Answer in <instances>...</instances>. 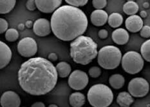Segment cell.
<instances>
[{"mask_svg":"<svg viewBox=\"0 0 150 107\" xmlns=\"http://www.w3.org/2000/svg\"><path fill=\"white\" fill-rule=\"evenodd\" d=\"M19 85L32 96H43L54 89L58 74L50 60L41 57H32L21 64L18 73Z\"/></svg>","mask_w":150,"mask_h":107,"instance_id":"cell-1","label":"cell"},{"mask_svg":"<svg viewBox=\"0 0 150 107\" xmlns=\"http://www.w3.org/2000/svg\"><path fill=\"white\" fill-rule=\"evenodd\" d=\"M50 24L52 31L55 37L62 41H70L86 32L88 21L82 10L65 5L53 12Z\"/></svg>","mask_w":150,"mask_h":107,"instance_id":"cell-2","label":"cell"},{"mask_svg":"<svg viewBox=\"0 0 150 107\" xmlns=\"http://www.w3.org/2000/svg\"><path fill=\"white\" fill-rule=\"evenodd\" d=\"M70 55L75 63L86 65L96 59L98 55L97 44L93 39L86 35H80L70 45Z\"/></svg>","mask_w":150,"mask_h":107,"instance_id":"cell-3","label":"cell"},{"mask_svg":"<svg viewBox=\"0 0 150 107\" xmlns=\"http://www.w3.org/2000/svg\"><path fill=\"white\" fill-rule=\"evenodd\" d=\"M113 93L108 86L96 84L91 86L87 94V99L93 107H108L113 101Z\"/></svg>","mask_w":150,"mask_h":107,"instance_id":"cell-4","label":"cell"},{"mask_svg":"<svg viewBox=\"0 0 150 107\" xmlns=\"http://www.w3.org/2000/svg\"><path fill=\"white\" fill-rule=\"evenodd\" d=\"M122 57L121 51L118 47L113 45H107L99 50L97 62L104 69L113 70L119 66Z\"/></svg>","mask_w":150,"mask_h":107,"instance_id":"cell-5","label":"cell"},{"mask_svg":"<svg viewBox=\"0 0 150 107\" xmlns=\"http://www.w3.org/2000/svg\"><path fill=\"white\" fill-rule=\"evenodd\" d=\"M122 69L131 75L139 73L144 65V58L136 51H128L123 55L121 60Z\"/></svg>","mask_w":150,"mask_h":107,"instance_id":"cell-6","label":"cell"},{"mask_svg":"<svg viewBox=\"0 0 150 107\" xmlns=\"http://www.w3.org/2000/svg\"><path fill=\"white\" fill-rule=\"evenodd\" d=\"M128 90L134 98H143L149 93V84L143 77H135L129 82Z\"/></svg>","mask_w":150,"mask_h":107,"instance_id":"cell-7","label":"cell"},{"mask_svg":"<svg viewBox=\"0 0 150 107\" xmlns=\"http://www.w3.org/2000/svg\"><path fill=\"white\" fill-rule=\"evenodd\" d=\"M89 82L88 74L84 71L76 70L71 72L68 77V85L75 90H82L85 89Z\"/></svg>","mask_w":150,"mask_h":107,"instance_id":"cell-8","label":"cell"},{"mask_svg":"<svg viewBox=\"0 0 150 107\" xmlns=\"http://www.w3.org/2000/svg\"><path fill=\"white\" fill-rule=\"evenodd\" d=\"M18 53L24 57H32L38 52V44L34 38L25 37L19 41L17 46Z\"/></svg>","mask_w":150,"mask_h":107,"instance_id":"cell-9","label":"cell"},{"mask_svg":"<svg viewBox=\"0 0 150 107\" xmlns=\"http://www.w3.org/2000/svg\"><path fill=\"white\" fill-rule=\"evenodd\" d=\"M37 9L45 14L54 12L60 7L63 0H35Z\"/></svg>","mask_w":150,"mask_h":107,"instance_id":"cell-10","label":"cell"},{"mask_svg":"<svg viewBox=\"0 0 150 107\" xmlns=\"http://www.w3.org/2000/svg\"><path fill=\"white\" fill-rule=\"evenodd\" d=\"M32 28L34 34L40 37L47 36L52 32L50 22L45 18L38 19L34 23Z\"/></svg>","mask_w":150,"mask_h":107,"instance_id":"cell-11","label":"cell"},{"mask_svg":"<svg viewBox=\"0 0 150 107\" xmlns=\"http://www.w3.org/2000/svg\"><path fill=\"white\" fill-rule=\"evenodd\" d=\"M20 105V97L17 93L12 90L5 92L1 97V107H19Z\"/></svg>","mask_w":150,"mask_h":107,"instance_id":"cell-12","label":"cell"},{"mask_svg":"<svg viewBox=\"0 0 150 107\" xmlns=\"http://www.w3.org/2000/svg\"><path fill=\"white\" fill-rule=\"evenodd\" d=\"M143 20L142 18L138 15H132L129 16L127 18L125 21V26L127 30L130 32L136 33L141 31L143 27Z\"/></svg>","mask_w":150,"mask_h":107,"instance_id":"cell-13","label":"cell"},{"mask_svg":"<svg viewBox=\"0 0 150 107\" xmlns=\"http://www.w3.org/2000/svg\"><path fill=\"white\" fill-rule=\"evenodd\" d=\"M108 14L103 9H96L90 15V20L92 23L96 27H102L108 20Z\"/></svg>","mask_w":150,"mask_h":107,"instance_id":"cell-14","label":"cell"},{"mask_svg":"<svg viewBox=\"0 0 150 107\" xmlns=\"http://www.w3.org/2000/svg\"><path fill=\"white\" fill-rule=\"evenodd\" d=\"M112 40L115 43L119 45H124L128 43L129 39V34L126 29L119 28L112 32Z\"/></svg>","mask_w":150,"mask_h":107,"instance_id":"cell-15","label":"cell"},{"mask_svg":"<svg viewBox=\"0 0 150 107\" xmlns=\"http://www.w3.org/2000/svg\"><path fill=\"white\" fill-rule=\"evenodd\" d=\"M1 45V61H0V68L3 69V68L6 67L11 62L12 53V50L4 42H0Z\"/></svg>","mask_w":150,"mask_h":107,"instance_id":"cell-16","label":"cell"},{"mask_svg":"<svg viewBox=\"0 0 150 107\" xmlns=\"http://www.w3.org/2000/svg\"><path fill=\"white\" fill-rule=\"evenodd\" d=\"M116 101L120 107H129L134 102V99L129 92L124 91L119 94Z\"/></svg>","mask_w":150,"mask_h":107,"instance_id":"cell-17","label":"cell"},{"mask_svg":"<svg viewBox=\"0 0 150 107\" xmlns=\"http://www.w3.org/2000/svg\"><path fill=\"white\" fill-rule=\"evenodd\" d=\"M85 102V96L79 92H74L69 96V103L72 107H82Z\"/></svg>","mask_w":150,"mask_h":107,"instance_id":"cell-18","label":"cell"},{"mask_svg":"<svg viewBox=\"0 0 150 107\" xmlns=\"http://www.w3.org/2000/svg\"><path fill=\"white\" fill-rule=\"evenodd\" d=\"M109 83L113 89L115 90L120 89L125 84V78L120 74H115L111 76L109 78Z\"/></svg>","mask_w":150,"mask_h":107,"instance_id":"cell-19","label":"cell"},{"mask_svg":"<svg viewBox=\"0 0 150 107\" xmlns=\"http://www.w3.org/2000/svg\"><path fill=\"white\" fill-rule=\"evenodd\" d=\"M56 70L58 76L61 78H65L70 76L71 71V67L69 63L65 61H61L56 64Z\"/></svg>","mask_w":150,"mask_h":107,"instance_id":"cell-20","label":"cell"},{"mask_svg":"<svg viewBox=\"0 0 150 107\" xmlns=\"http://www.w3.org/2000/svg\"><path fill=\"white\" fill-rule=\"evenodd\" d=\"M123 20V16L121 14L118 12H113L109 16L108 23L111 27L116 28L122 25Z\"/></svg>","mask_w":150,"mask_h":107,"instance_id":"cell-21","label":"cell"},{"mask_svg":"<svg viewBox=\"0 0 150 107\" xmlns=\"http://www.w3.org/2000/svg\"><path fill=\"white\" fill-rule=\"evenodd\" d=\"M0 13L1 14H6L11 12L16 4V0H1Z\"/></svg>","mask_w":150,"mask_h":107,"instance_id":"cell-22","label":"cell"},{"mask_svg":"<svg viewBox=\"0 0 150 107\" xmlns=\"http://www.w3.org/2000/svg\"><path fill=\"white\" fill-rule=\"evenodd\" d=\"M139 6L135 1H127L123 5L122 10L128 16L135 15L138 12Z\"/></svg>","mask_w":150,"mask_h":107,"instance_id":"cell-23","label":"cell"},{"mask_svg":"<svg viewBox=\"0 0 150 107\" xmlns=\"http://www.w3.org/2000/svg\"><path fill=\"white\" fill-rule=\"evenodd\" d=\"M141 54L144 60L150 63V39L146 40L142 44Z\"/></svg>","mask_w":150,"mask_h":107,"instance_id":"cell-24","label":"cell"},{"mask_svg":"<svg viewBox=\"0 0 150 107\" xmlns=\"http://www.w3.org/2000/svg\"><path fill=\"white\" fill-rule=\"evenodd\" d=\"M19 32L15 28H8L5 32V39L8 42H14L19 38Z\"/></svg>","mask_w":150,"mask_h":107,"instance_id":"cell-25","label":"cell"},{"mask_svg":"<svg viewBox=\"0 0 150 107\" xmlns=\"http://www.w3.org/2000/svg\"><path fill=\"white\" fill-rule=\"evenodd\" d=\"M101 72H102V71H101L100 68L96 66L90 68L88 70L89 76L91 77H92V78H97V77H99L100 76Z\"/></svg>","mask_w":150,"mask_h":107,"instance_id":"cell-26","label":"cell"},{"mask_svg":"<svg viewBox=\"0 0 150 107\" xmlns=\"http://www.w3.org/2000/svg\"><path fill=\"white\" fill-rule=\"evenodd\" d=\"M68 5L76 6V7H81L87 4L88 0H65Z\"/></svg>","mask_w":150,"mask_h":107,"instance_id":"cell-27","label":"cell"},{"mask_svg":"<svg viewBox=\"0 0 150 107\" xmlns=\"http://www.w3.org/2000/svg\"><path fill=\"white\" fill-rule=\"evenodd\" d=\"M92 5L96 9H103L107 5V0H92Z\"/></svg>","mask_w":150,"mask_h":107,"instance_id":"cell-28","label":"cell"},{"mask_svg":"<svg viewBox=\"0 0 150 107\" xmlns=\"http://www.w3.org/2000/svg\"><path fill=\"white\" fill-rule=\"evenodd\" d=\"M140 35L144 38H150V26L144 25L140 31Z\"/></svg>","mask_w":150,"mask_h":107,"instance_id":"cell-29","label":"cell"},{"mask_svg":"<svg viewBox=\"0 0 150 107\" xmlns=\"http://www.w3.org/2000/svg\"><path fill=\"white\" fill-rule=\"evenodd\" d=\"M8 23L6 19L1 18L0 19V33L3 34L8 30Z\"/></svg>","mask_w":150,"mask_h":107,"instance_id":"cell-30","label":"cell"},{"mask_svg":"<svg viewBox=\"0 0 150 107\" xmlns=\"http://www.w3.org/2000/svg\"><path fill=\"white\" fill-rule=\"evenodd\" d=\"M26 8L29 11H35L37 9L36 3H35V0H27V3H26Z\"/></svg>","mask_w":150,"mask_h":107,"instance_id":"cell-31","label":"cell"},{"mask_svg":"<svg viewBox=\"0 0 150 107\" xmlns=\"http://www.w3.org/2000/svg\"><path fill=\"white\" fill-rule=\"evenodd\" d=\"M98 35L100 39L104 40V39H106L108 36V32L106 29H100L98 32Z\"/></svg>","mask_w":150,"mask_h":107,"instance_id":"cell-32","label":"cell"},{"mask_svg":"<svg viewBox=\"0 0 150 107\" xmlns=\"http://www.w3.org/2000/svg\"><path fill=\"white\" fill-rule=\"evenodd\" d=\"M48 60H50L51 62L56 61L58 59L57 55L55 53H50L48 56Z\"/></svg>","mask_w":150,"mask_h":107,"instance_id":"cell-33","label":"cell"},{"mask_svg":"<svg viewBox=\"0 0 150 107\" xmlns=\"http://www.w3.org/2000/svg\"><path fill=\"white\" fill-rule=\"evenodd\" d=\"M31 107H46V106H45V105L43 102L38 101L33 103V104L32 105Z\"/></svg>","mask_w":150,"mask_h":107,"instance_id":"cell-34","label":"cell"},{"mask_svg":"<svg viewBox=\"0 0 150 107\" xmlns=\"http://www.w3.org/2000/svg\"><path fill=\"white\" fill-rule=\"evenodd\" d=\"M25 26L26 27H27L28 28H30L32 27H33L34 26V23L32 22L31 20H27L25 22Z\"/></svg>","mask_w":150,"mask_h":107,"instance_id":"cell-35","label":"cell"},{"mask_svg":"<svg viewBox=\"0 0 150 107\" xmlns=\"http://www.w3.org/2000/svg\"><path fill=\"white\" fill-rule=\"evenodd\" d=\"M140 16L142 18H146L148 16V14L145 11H142L141 12H140Z\"/></svg>","mask_w":150,"mask_h":107,"instance_id":"cell-36","label":"cell"},{"mask_svg":"<svg viewBox=\"0 0 150 107\" xmlns=\"http://www.w3.org/2000/svg\"><path fill=\"white\" fill-rule=\"evenodd\" d=\"M25 27H26L25 24L20 23L19 25H18V29L19 30H23L25 29Z\"/></svg>","mask_w":150,"mask_h":107,"instance_id":"cell-37","label":"cell"},{"mask_svg":"<svg viewBox=\"0 0 150 107\" xmlns=\"http://www.w3.org/2000/svg\"><path fill=\"white\" fill-rule=\"evenodd\" d=\"M143 6H144V7L145 9H148V8H149V3H148V2H145V3H143Z\"/></svg>","mask_w":150,"mask_h":107,"instance_id":"cell-38","label":"cell"},{"mask_svg":"<svg viewBox=\"0 0 150 107\" xmlns=\"http://www.w3.org/2000/svg\"><path fill=\"white\" fill-rule=\"evenodd\" d=\"M48 107H59L57 105H55V104H51V105H50L49 106H48Z\"/></svg>","mask_w":150,"mask_h":107,"instance_id":"cell-39","label":"cell"},{"mask_svg":"<svg viewBox=\"0 0 150 107\" xmlns=\"http://www.w3.org/2000/svg\"><path fill=\"white\" fill-rule=\"evenodd\" d=\"M135 0H127V1H135Z\"/></svg>","mask_w":150,"mask_h":107,"instance_id":"cell-40","label":"cell"},{"mask_svg":"<svg viewBox=\"0 0 150 107\" xmlns=\"http://www.w3.org/2000/svg\"><path fill=\"white\" fill-rule=\"evenodd\" d=\"M23 107H25V106H23Z\"/></svg>","mask_w":150,"mask_h":107,"instance_id":"cell-41","label":"cell"}]
</instances>
